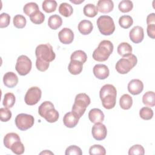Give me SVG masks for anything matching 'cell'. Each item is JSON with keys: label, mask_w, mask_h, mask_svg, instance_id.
Masks as SVG:
<instances>
[{"label": "cell", "mask_w": 155, "mask_h": 155, "mask_svg": "<svg viewBox=\"0 0 155 155\" xmlns=\"http://www.w3.org/2000/svg\"><path fill=\"white\" fill-rule=\"evenodd\" d=\"M117 53L123 58L127 57L132 54V47L127 42H122L117 47Z\"/></svg>", "instance_id": "obj_25"}, {"label": "cell", "mask_w": 155, "mask_h": 155, "mask_svg": "<svg viewBox=\"0 0 155 155\" xmlns=\"http://www.w3.org/2000/svg\"><path fill=\"white\" fill-rule=\"evenodd\" d=\"M147 23L148 25L155 24V14L154 13H152L148 15L147 18Z\"/></svg>", "instance_id": "obj_47"}, {"label": "cell", "mask_w": 155, "mask_h": 155, "mask_svg": "<svg viewBox=\"0 0 155 155\" xmlns=\"http://www.w3.org/2000/svg\"><path fill=\"white\" fill-rule=\"evenodd\" d=\"M102 106L108 110L111 109L114 107L116 102V96L115 95H107L101 99Z\"/></svg>", "instance_id": "obj_22"}, {"label": "cell", "mask_w": 155, "mask_h": 155, "mask_svg": "<svg viewBox=\"0 0 155 155\" xmlns=\"http://www.w3.org/2000/svg\"><path fill=\"white\" fill-rule=\"evenodd\" d=\"M10 22V16L6 13H2L0 15V27L5 28L8 26Z\"/></svg>", "instance_id": "obj_45"}, {"label": "cell", "mask_w": 155, "mask_h": 155, "mask_svg": "<svg viewBox=\"0 0 155 155\" xmlns=\"http://www.w3.org/2000/svg\"><path fill=\"white\" fill-rule=\"evenodd\" d=\"M3 82L7 87L13 88L18 84V78L15 73L12 71H8L4 75Z\"/></svg>", "instance_id": "obj_16"}, {"label": "cell", "mask_w": 155, "mask_h": 155, "mask_svg": "<svg viewBox=\"0 0 155 155\" xmlns=\"http://www.w3.org/2000/svg\"><path fill=\"white\" fill-rule=\"evenodd\" d=\"M21 140L19 135L15 133H8L4 137V145L7 148L10 149L17 141Z\"/></svg>", "instance_id": "obj_20"}, {"label": "cell", "mask_w": 155, "mask_h": 155, "mask_svg": "<svg viewBox=\"0 0 155 155\" xmlns=\"http://www.w3.org/2000/svg\"><path fill=\"white\" fill-rule=\"evenodd\" d=\"M59 12L65 17H69L72 15L73 8L70 4L67 2H62L59 7Z\"/></svg>", "instance_id": "obj_28"}, {"label": "cell", "mask_w": 155, "mask_h": 155, "mask_svg": "<svg viewBox=\"0 0 155 155\" xmlns=\"http://www.w3.org/2000/svg\"><path fill=\"white\" fill-rule=\"evenodd\" d=\"M84 14L89 18H93L97 15L98 10L94 4H86L83 8Z\"/></svg>", "instance_id": "obj_29"}, {"label": "cell", "mask_w": 155, "mask_h": 155, "mask_svg": "<svg viewBox=\"0 0 155 155\" xmlns=\"http://www.w3.org/2000/svg\"><path fill=\"white\" fill-rule=\"evenodd\" d=\"M12 117V112L8 108H1L0 109V118L2 122H7Z\"/></svg>", "instance_id": "obj_42"}, {"label": "cell", "mask_w": 155, "mask_h": 155, "mask_svg": "<svg viewBox=\"0 0 155 155\" xmlns=\"http://www.w3.org/2000/svg\"><path fill=\"white\" fill-rule=\"evenodd\" d=\"M147 32L148 36L151 39L155 38V24H151L147 26Z\"/></svg>", "instance_id": "obj_46"}, {"label": "cell", "mask_w": 155, "mask_h": 155, "mask_svg": "<svg viewBox=\"0 0 155 155\" xmlns=\"http://www.w3.org/2000/svg\"><path fill=\"white\" fill-rule=\"evenodd\" d=\"M129 36L130 40L133 42L135 44L141 42L144 38V31L143 28L139 25L134 26L130 30Z\"/></svg>", "instance_id": "obj_11"}, {"label": "cell", "mask_w": 155, "mask_h": 155, "mask_svg": "<svg viewBox=\"0 0 155 155\" xmlns=\"http://www.w3.org/2000/svg\"><path fill=\"white\" fill-rule=\"evenodd\" d=\"M62 24L61 17L58 15H53L49 17L48 19V25L53 30H56L59 28Z\"/></svg>", "instance_id": "obj_23"}, {"label": "cell", "mask_w": 155, "mask_h": 155, "mask_svg": "<svg viewBox=\"0 0 155 155\" xmlns=\"http://www.w3.org/2000/svg\"><path fill=\"white\" fill-rule=\"evenodd\" d=\"M90 98L87 94L84 93H79L75 97L71 111L81 118L84 114L87 107L90 104Z\"/></svg>", "instance_id": "obj_3"}, {"label": "cell", "mask_w": 155, "mask_h": 155, "mask_svg": "<svg viewBox=\"0 0 155 155\" xmlns=\"http://www.w3.org/2000/svg\"><path fill=\"white\" fill-rule=\"evenodd\" d=\"M79 117L71 112L67 113L63 117V123L68 128H73L78 124Z\"/></svg>", "instance_id": "obj_15"}, {"label": "cell", "mask_w": 155, "mask_h": 155, "mask_svg": "<svg viewBox=\"0 0 155 155\" xmlns=\"http://www.w3.org/2000/svg\"><path fill=\"white\" fill-rule=\"evenodd\" d=\"M13 22L15 27L18 28H23L26 25L27 21L24 16L21 15H16L13 18Z\"/></svg>", "instance_id": "obj_37"}, {"label": "cell", "mask_w": 155, "mask_h": 155, "mask_svg": "<svg viewBox=\"0 0 155 155\" xmlns=\"http://www.w3.org/2000/svg\"><path fill=\"white\" fill-rule=\"evenodd\" d=\"M38 113L50 123L56 122L59 116L58 111L55 110L53 104L50 101H45L40 105L38 108Z\"/></svg>", "instance_id": "obj_2"}, {"label": "cell", "mask_w": 155, "mask_h": 155, "mask_svg": "<svg viewBox=\"0 0 155 155\" xmlns=\"http://www.w3.org/2000/svg\"><path fill=\"white\" fill-rule=\"evenodd\" d=\"M35 55L36 58H40L48 62L53 61L56 57L52 46L48 43L38 45L35 50Z\"/></svg>", "instance_id": "obj_6"}, {"label": "cell", "mask_w": 155, "mask_h": 155, "mask_svg": "<svg viewBox=\"0 0 155 155\" xmlns=\"http://www.w3.org/2000/svg\"><path fill=\"white\" fill-rule=\"evenodd\" d=\"M65 155H82L81 149L76 145H70L66 148Z\"/></svg>", "instance_id": "obj_44"}, {"label": "cell", "mask_w": 155, "mask_h": 155, "mask_svg": "<svg viewBox=\"0 0 155 155\" xmlns=\"http://www.w3.org/2000/svg\"><path fill=\"white\" fill-rule=\"evenodd\" d=\"M82 68L83 64L76 60L70 61L68 66V70L69 72L73 75H77L80 74L82 71Z\"/></svg>", "instance_id": "obj_21"}, {"label": "cell", "mask_w": 155, "mask_h": 155, "mask_svg": "<svg viewBox=\"0 0 155 155\" xmlns=\"http://www.w3.org/2000/svg\"><path fill=\"white\" fill-rule=\"evenodd\" d=\"M145 154L144 148L140 145H134L128 150L129 155H143Z\"/></svg>", "instance_id": "obj_40"}, {"label": "cell", "mask_w": 155, "mask_h": 155, "mask_svg": "<svg viewBox=\"0 0 155 155\" xmlns=\"http://www.w3.org/2000/svg\"><path fill=\"white\" fill-rule=\"evenodd\" d=\"M50 65V62H46L40 58H36V68L40 71H46Z\"/></svg>", "instance_id": "obj_43"}, {"label": "cell", "mask_w": 155, "mask_h": 155, "mask_svg": "<svg viewBox=\"0 0 155 155\" xmlns=\"http://www.w3.org/2000/svg\"><path fill=\"white\" fill-rule=\"evenodd\" d=\"M49 153H51L53 154V153H51V151H48L47 150H45V151H43V152H41L40 154H49Z\"/></svg>", "instance_id": "obj_49"}, {"label": "cell", "mask_w": 155, "mask_h": 155, "mask_svg": "<svg viewBox=\"0 0 155 155\" xmlns=\"http://www.w3.org/2000/svg\"><path fill=\"white\" fill-rule=\"evenodd\" d=\"M119 105L124 110H129L133 105V99L128 94H123L119 100Z\"/></svg>", "instance_id": "obj_26"}, {"label": "cell", "mask_w": 155, "mask_h": 155, "mask_svg": "<svg viewBox=\"0 0 155 155\" xmlns=\"http://www.w3.org/2000/svg\"><path fill=\"white\" fill-rule=\"evenodd\" d=\"M115 95L117 96V90L114 85L111 84H105L100 90L99 96L100 99L103 98L107 95Z\"/></svg>", "instance_id": "obj_24"}, {"label": "cell", "mask_w": 155, "mask_h": 155, "mask_svg": "<svg viewBox=\"0 0 155 155\" xmlns=\"http://www.w3.org/2000/svg\"><path fill=\"white\" fill-rule=\"evenodd\" d=\"M84 1V0H81V1H75V0H70V2L74 3V4H81V2H83Z\"/></svg>", "instance_id": "obj_48"}, {"label": "cell", "mask_w": 155, "mask_h": 155, "mask_svg": "<svg viewBox=\"0 0 155 155\" xmlns=\"http://www.w3.org/2000/svg\"><path fill=\"white\" fill-rule=\"evenodd\" d=\"M10 150L13 153L19 155L24 153L25 148L24 144L21 142V140H18L12 146Z\"/></svg>", "instance_id": "obj_41"}, {"label": "cell", "mask_w": 155, "mask_h": 155, "mask_svg": "<svg viewBox=\"0 0 155 155\" xmlns=\"http://www.w3.org/2000/svg\"><path fill=\"white\" fill-rule=\"evenodd\" d=\"M94 75L99 79H105L110 74V71L108 67L104 64H96L93 69Z\"/></svg>", "instance_id": "obj_13"}, {"label": "cell", "mask_w": 155, "mask_h": 155, "mask_svg": "<svg viewBox=\"0 0 155 155\" xmlns=\"http://www.w3.org/2000/svg\"><path fill=\"white\" fill-rule=\"evenodd\" d=\"M143 90V82L137 79H134L128 84V90L133 95L139 94Z\"/></svg>", "instance_id": "obj_14"}, {"label": "cell", "mask_w": 155, "mask_h": 155, "mask_svg": "<svg viewBox=\"0 0 155 155\" xmlns=\"http://www.w3.org/2000/svg\"><path fill=\"white\" fill-rule=\"evenodd\" d=\"M137 59L136 56L131 54L130 55L120 59L116 64L115 68L116 71L120 74L128 73L136 64Z\"/></svg>", "instance_id": "obj_4"}, {"label": "cell", "mask_w": 155, "mask_h": 155, "mask_svg": "<svg viewBox=\"0 0 155 155\" xmlns=\"http://www.w3.org/2000/svg\"><path fill=\"white\" fill-rule=\"evenodd\" d=\"M38 10H39L38 5L36 3L33 2L26 4L23 8L24 13L28 16Z\"/></svg>", "instance_id": "obj_34"}, {"label": "cell", "mask_w": 155, "mask_h": 155, "mask_svg": "<svg viewBox=\"0 0 155 155\" xmlns=\"http://www.w3.org/2000/svg\"><path fill=\"white\" fill-rule=\"evenodd\" d=\"M91 133L93 138L96 140H104L106 137L107 134V127L102 122L96 123L92 127Z\"/></svg>", "instance_id": "obj_10"}, {"label": "cell", "mask_w": 155, "mask_h": 155, "mask_svg": "<svg viewBox=\"0 0 155 155\" xmlns=\"http://www.w3.org/2000/svg\"><path fill=\"white\" fill-rule=\"evenodd\" d=\"M58 37L61 42L64 44H69L74 39V33L70 28L65 27L59 32Z\"/></svg>", "instance_id": "obj_12"}, {"label": "cell", "mask_w": 155, "mask_h": 155, "mask_svg": "<svg viewBox=\"0 0 155 155\" xmlns=\"http://www.w3.org/2000/svg\"><path fill=\"white\" fill-rule=\"evenodd\" d=\"M87 59V54L82 50H79L74 51L70 56V60H76L78 61L82 64L85 63Z\"/></svg>", "instance_id": "obj_31"}, {"label": "cell", "mask_w": 155, "mask_h": 155, "mask_svg": "<svg viewBox=\"0 0 155 155\" xmlns=\"http://www.w3.org/2000/svg\"><path fill=\"white\" fill-rule=\"evenodd\" d=\"M16 98L13 93H5L3 99L2 104L6 108H12L15 103Z\"/></svg>", "instance_id": "obj_32"}, {"label": "cell", "mask_w": 155, "mask_h": 155, "mask_svg": "<svg viewBox=\"0 0 155 155\" xmlns=\"http://www.w3.org/2000/svg\"><path fill=\"white\" fill-rule=\"evenodd\" d=\"M119 10L122 13H127L130 12L133 8V2L130 0L121 1L118 5Z\"/></svg>", "instance_id": "obj_35"}, {"label": "cell", "mask_w": 155, "mask_h": 155, "mask_svg": "<svg viewBox=\"0 0 155 155\" xmlns=\"http://www.w3.org/2000/svg\"><path fill=\"white\" fill-rule=\"evenodd\" d=\"M78 30L79 32L84 35H89L93 30V25L91 22L89 20H82L78 24Z\"/></svg>", "instance_id": "obj_19"}, {"label": "cell", "mask_w": 155, "mask_h": 155, "mask_svg": "<svg viewBox=\"0 0 155 155\" xmlns=\"http://www.w3.org/2000/svg\"><path fill=\"white\" fill-rule=\"evenodd\" d=\"M42 95L41 90L38 87H30L27 91L24 101L26 104L28 105H34L36 104L41 99Z\"/></svg>", "instance_id": "obj_9"}, {"label": "cell", "mask_w": 155, "mask_h": 155, "mask_svg": "<svg viewBox=\"0 0 155 155\" xmlns=\"http://www.w3.org/2000/svg\"><path fill=\"white\" fill-rule=\"evenodd\" d=\"M139 116L143 120H150L153 116V111L150 107H143L139 111Z\"/></svg>", "instance_id": "obj_38"}, {"label": "cell", "mask_w": 155, "mask_h": 155, "mask_svg": "<svg viewBox=\"0 0 155 155\" xmlns=\"http://www.w3.org/2000/svg\"><path fill=\"white\" fill-rule=\"evenodd\" d=\"M32 63L30 58L25 55H21L17 59L15 69L21 76H25L31 71Z\"/></svg>", "instance_id": "obj_8"}, {"label": "cell", "mask_w": 155, "mask_h": 155, "mask_svg": "<svg viewBox=\"0 0 155 155\" xmlns=\"http://www.w3.org/2000/svg\"><path fill=\"white\" fill-rule=\"evenodd\" d=\"M113 45L108 40H103L99 44L98 47L93 53V58L98 62L107 61L113 51Z\"/></svg>", "instance_id": "obj_1"}, {"label": "cell", "mask_w": 155, "mask_h": 155, "mask_svg": "<svg viewBox=\"0 0 155 155\" xmlns=\"http://www.w3.org/2000/svg\"><path fill=\"white\" fill-rule=\"evenodd\" d=\"M104 113L99 108H93L88 113V118L94 124L102 122L104 120Z\"/></svg>", "instance_id": "obj_18"}, {"label": "cell", "mask_w": 155, "mask_h": 155, "mask_svg": "<svg viewBox=\"0 0 155 155\" xmlns=\"http://www.w3.org/2000/svg\"><path fill=\"white\" fill-rule=\"evenodd\" d=\"M119 25L123 28H128L133 24V19L130 15L121 16L119 19Z\"/></svg>", "instance_id": "obj_33"}, {"label": "cell", "mask_w": 155, "mask_h": 155, "mask_svg": "<svg viewBox=\"0 0 155 155\" xmlns=\"http://www.w3.org/2000/svg\"><path fill=\"white\" fill-rule=\"evenodd\" d=\"M30 19L35 24H41L45 20V15L40 10H38L31 15Z\"/></svg>", "instance_id": "obj_36"}, {"label": "cell", "mask_w": 155, "mask_h": 155, "mask_svg": "<svg viewBox=\"0 0 155 155\" xmlns=\"http://www.w3.org/2000/svg\"><path fill=\"white\" fill-rule=\"evenodd\" d=\"M96 24L99 31L104 35H111L115 30L114 21L110 16L102 15L99 16L97 19Z\"/></svg>", "instance_id": "obj_5"}, {"label": "cell", "mask_w": 155, "mask_h": 155, "mask_svg": "<svg viewBox=\"0 0 155 155\" xmlns=\"http://www.w3.org/2000/svg\"><path fill=\"white\" fill-rule=\"evenodd\" d=\"M143 104L148 107H154L155 105V94L153 91L146 92L142 97Z\"/></svg>", "instance_id": "obj_27"}, {"label": "cell", "mask_w": 155, "mask_h": 155, "mask_svg": "<svg viewBox=\"0 0 155 155\" xmlns=\"http://www.w3.org/2000/svg\"><path fill=\"white\" fill-rule=\"evenodd\" d=\"M96 7L99 12L108 13L113 10L114 3L111 0H99Z\"/></svg>", "instance_id": "obj_17"}, {"label": "cell", "mask_w": 155, "mask_h": 155, "mask_svg": "<svg viewBox=\"0 0 155 155\" xmlns=\"http://www.w3.org/2000/svg\"><path fill=\"white\" fill-rule=\"evenodd\" d=\"M15 121L16 126L19 130L25 131L33 125L35 119L32 115L21 113L16 116Z\"/></svg>", "instance_id": "obj_7"}, {"label": "cell", "mask_w": 155, "mask_h": 155, "mask_svg": "<svg viewBox=\"0 0 155 155\" xmlns=\"http://www.w3.org/2000/svg\"><path fill=\"white\" fill-rule=\"evenodd\" d=\"M89 154L90 155H105L106 154V150L105 148L101 145H94L90 147L89 149Z\"/></svg>", "instance_id": "obj_39"}, {"label": "cell", "mask_w": 155, "mask_h": 155, "mask_svg": "<svg viewBox=\"0 0 155 155\" xmlns=\"http://www.w3.org/2000/svg\"><path fill=\"white\" fill-rule=\"evenodd\" d=\"M57 5V2L54 0H45L42 2V7L46 13H52L56 10Z\"/></svg>", "instance_id": "obj_30"}]
</instances>
